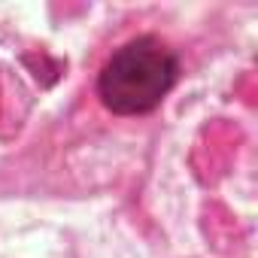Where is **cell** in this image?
<instances>
[{
	"label": "cell",
	"instance_id": "cell-1",
	"mask_svg": "<svg viewBox=\"0 0 258 258\" xmlns=\"http://www.w3.org/2000/svg\"><path fill=\"white\" fill-rule=\"evenodd\" d=\"M179 73L182 61L167 40L158 34H137L103 61L94 91L112 115H149L176 88Z\"/></svg>",
	"mask_w": 258,
	"mask_h": 258
}]
</instances>
